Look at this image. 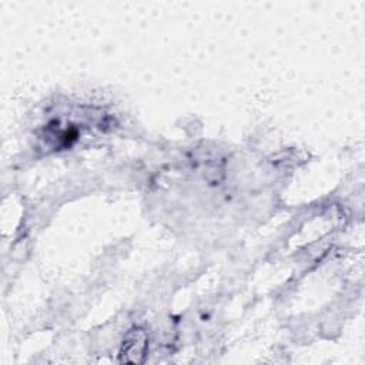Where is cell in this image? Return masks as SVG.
Returning <instances> with one entry per match:
<instances>
[{
	"instance_id": "1",
	"label": "cell",
	"mask_w": 365,
	"mask_h": 365,
	"mask_svg": "<svg viewBox=\"0 0 365 365\" xmlns=\"http://www.w3.org/2000/svg\"><path fill=\"white\" fill-rule=\"evenodd\" d=\"M148 349V334L144 328H131L121 344L120 348V362L121 364H143Z\"/></svg>"
}]
</instances>
